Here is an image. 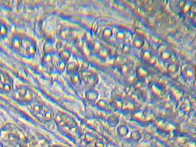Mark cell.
Segmentation results:
<instances>
[{
    "label": "cell",
    "mask_w": 196,
    "mask_h": 147,
    "mask_svg": "<svg viewBox=\"0 0 196 147\" xmlns=\"http://www.w3.org/2000/svg\"><path fill=\"white\" fill-rule=\"evenodd\" d=\"M11 45L18 53L25 57H33L36 51L34 41L26 36L16 35L11 40Z\"/></svg>",
    "instance_id": "1"
},
{
    "label": "cell",
    "mask_w": 196,
    "mask_h": 147,
    "mask_svg": "<svg viewBox=\"0 0 196 147\" xmlns=\"http://www.w3.org/2000/svg\"><path fill=\"white\" fill-rule=\"evenodd\" d=\"M34 94L31 90L26 87H20L15 90L14 93V97L18 101L29 102L33 99Z\"/></svg>",
    "instance_id": "2"
},
{
    "label": "cell",
    "mask_w": 196,
    "mask_h": 147,
    "mask_svg": "<svg viewBox=\"0 0 196 147\" xmlns=\"http://www.w3.org/2000/svg\"><path fill=\"white\" fill-rule=\"evenodd\" d=\"M80 75H81L82 80H83L85 83L89 85L94 86L98 82V78L97 75L94 73H91V71L84 70L81 71Z\"/></svg>",
    "instance_id": "3"
},
{
    "label": "cell",
    "mask_w": 196,
    "mask_h": 147,
    "mask_svg": "<svg viewBox=\"0 0 196 147\" xmlns=\"http://www.w3.org/2000/svg\"><path fill=\"white\" fill-rule=\"evenodd\" d=\"M13 88V81L11 77L5 73L0 70V89L9 91Z\"/></svg>",
    "instance_id": "4"
},
{
    "label": "cell",
    "mask_w": 196,
    "mask_h": 147,
    "mask_svg": "<svg viewBox=\"0 0 196 147\" xmlns=\"http://www.w3.org/2000/svg\"><path fill=\"white\" fill-rule=\"evenodd\" d=\"M56 121L61 126L73 128L75 125L74 121L67 115L63 113H58L56 117Z\"/></svg>",
    "instance_id": "5"
},
{
    "label": "cell",
    "mask_w": 196,
    "mask_h": 147,
    "mask_svg": "<svg viewBox=\"0 0 196 147\" xmlns=\"http://www.w3.org/2000/svg\"><path fill=\"white\" fill-rule=\"evenodd\" d=\"M141 57L142 60L150 64H154L157 61V57L153 51L150 49H143L141 53Z\"/></svg>",
    "instance_id": "6"
},
{
    "label": "cell",
    "mask_w": 196,
    "mask_h": 147,
    "mask_svg": "<svg viewBox=\"0 0 196 147\" xmlns=\"http://www.w3.org/2000/svg\"><path fill=\"white\" fill-rule=\"evenodd\" d=\"M135 75L137 78L138 77L140 79H144L147 78L149 75V71L146 67L140 66L136 69Z\"/></svg>",
    "instance_id": "7"
},
{
    "label": "cell",
    "mask_w": 196,
    "mask_h": 147,
    "mask_svg": "<svg viewBox=\"0 0 196 147\" xmlns=\"http://www.w3.org/2000/svg\"><path fill=\"white\" fill-rule=\"evenodd\" d=\"M133 65L134 64L132 61L126 62L121 65L120 67H119V69H120V71L122 74L127 75L131 73V71L133 67Z\"/></svg>",
    "instance_id": "8"
},
{
    "label": "cell",
    "mask_w": 196,
    "mask_h": 147,
    "mask_svg": "<svg viewBox=\"0 0 196 147\" xmlns=\"http://www.w3.org/2000/svg\"><path fill=\"white\" fill-rule=\"evenodd\" d=\"M151 92L154 94L159 96V95H161L162 93L164 91V86L159 83H154L151 85Z\"/></svg>",
    "instance_id": "9"
},
{
    "label": "cell",
    "mask_w": 196,
    "mask_h": 147,
    "mask_svg": "<svg viewBox=\"0 0 196 147\" xmlns=\"http://www.w3.org/2000/svg\"><path fill=\"white\" fill-rule=\"evenodd\" d=\"M145 44V39L142 35L137 34L133 40V45L137 49H141Z\"/></svg>",
    "instance_id": "10"
},
{
    "label": "cell",
    "mask_w": 196,
    "mask_h": 147,
    "mask_svg": "<svg viewBox=\"0 0 196 147\" xmlns=\"http://www.w3.org/2000/svg\"><path fill=\"white\" fill-rule=\"evenodd\" d=\"M42 118L46 121H50L53 117V111L49 107H45L42 113L41 114Z\"/></svg>",
    "instance_id": "11"
},
{
    "label": "cell",
    "mask_w": 196,
    "mask_h": 147,
    "mask_svg": "<svg viewBox=\"0 0 196 147\" xmlns=\"http://www.w3.org/2000/svg\"><path fill=\"white\" fill-rule=\"evenodd\" d=\"M172 51L170 49H164L160 53V58L162 61H166L169 60V59H172Z\"/></svg>",
    "instance_id": "12"
},
{
    "label": "cell",
    "mask_w": 196,
    "mask_h": 147,
    "mask_svg": "<svg viewBox=\"0 0 196 147\" xmlns=\"http://www.w3.org/2000/svg\"><path fill=\"white\" fill-rule=\"evenodd\" d=\"M45 106L40 102H34L31 105V109L36 113L41 115L44 110Z\"/></svg>",
    "instance_id": "13"
},
{
    "label": "cell",
    "mask_w": 196,
    "mask_h": 147,
    "mask_svg": "<svg viewBox=\"0 0 196 147\" xmlns=\"http://www.w3.org/2000/svg\"><path fill=\"white\" fill-rule=\"evenodd\" d=\"M86 98L91 102H95L98 98V93L94 90H89L86 92Z\"/></svg>",
    "instance_id": "14"
},
{
    "label": "cell",
    "mask_w": 196,
    "mask_h": 147,
    "mask_svg": "<svg viewBox=\"0 0 196 147\" xmlns=\"http://www.w3.org/2000/svg\"><path fill=\"white\" fill-rule=\"evenodd\" d=\"M66 70L67 73H69L71 74L77 72L79 70V65L75 63L71 62L69 64H67Z\"/></svg>",
    "instance_id": "15"
},
{
    "label": "cell",
    "mask_w": 196,
    "mask_h": 147,
    "mask_svg": "<svg viewBox=\"0 0 196 147\" xmlns=\"http://www.w3.org/2000/svg\"><path fill=\"white\" fill-rule=\"evenodd\" d=\"M183 74L187 78H191L194 75V69L191 66H186L183 70Z\"/></svg>",
    "instance_id": "16"
},
{
    "label": "cell",
    "mask_w": 196,
    "mask_h": 147,
    "mask_svg": "<svg viewBox=\"0 0 196 147\" xmlns=\"http://www.w3.org/2000/svg\"><path fill=\"white\" fill-rule=\"evenodd\" d=\"M58 55H59V59H62V60H65L66 61H67L70 58L71 52L69 50L63 49L59 53Z\"/></svg>",
    "instance_id": "17"
},
{
    "label": "cell",
    "mask_w": 196,
    "mask_h": 147,
    "mask_svg": "<svg viewBox=\"0 0 196 147\" xmlns=\"http://www.w3.org/2000/svg\"><path fill=\"white\" fill-rule=\"evenodd\" d=\"M67 61L59 59L57 62L55 63V68L59 71H63L66 68Z\"/></svg>",
    "instance_id": "18"
},
{
    "label": "cell",
    "mask_w": 196,
    "mask_h": 147,
    "mask_svg": "<svg viewBox=\"0 0 196 147\" xmlns=\"http://www.w3.org/2000/svg\"><path fill=\"white\" fill-rule=\"evenodd\" d=\"M71 81L74 84L79 85L82 83V78L81 77V75L77 72L71 74Z\"/></svg>",
    "instance_id": "19"
},
{
    "label": "cell",
    "mask_w": 196,
    "mask_h": 147,
    "mask_svg": "<svg viewBox=\"0 0 196 147\" xmlns=\"http://www.w3.org/2000/svg\"><path fill=\"white\" fill-rule=\"evenodd\" d=\"M129 129L127 126L125 125H122L119 126L117 129V132L119 136L121 137H125L126 135L128 134Z\"/></svg>",
    "instance_id": "20"
},
{
    "label": "cell",
    "mask_w": 196,
    "mask_h": 147,
    "mask_svg": "<svg viewBox=\"0 0 196 147\" xmlns=\"http://www.w3.org/2000/svg\"><path fill=\"white\" fill-rule=\"evenodd\" d=\"M115 37L118 40H124L126 37L125 31L123 29H119L115 33Z\"/></svg>",
    "instance_id": "21"
},
{
    "label": "cell",
    "mask_w": 196,
    "mask_h": 147,
    "mask_svg": "<svg viewBox=\"0 0 196 147\" xmlns=\"http://www.w3.org/2000/svg\"><path fill=\"white\" fill-rule=\"evenodd\" d=\"M102 35L104 39H109L113 35V30L109 27H106L103 30Z\"/></svg>",
    "instance_id": "22"
},
{
    "label": "cell",
    "mask_w": 196,
    "mask_h": 147,
    "mask_svg": "<svg viewBox=\"0 0 196 147\" xmlns=\"http://www.w3.org/2000/svg\"><path fill=\"white\" fill-rule=\"evenodd\" d=\"M167 69L171 73H175L176 71H177L178 70L179 66L177 63L172 62L167 65Z\"/></svg>",
    "instance_id": "23"
},
{
    "label": "cell",
    "mask_w": 196,
    "mask_h": 147,
    "mask_svg": "<svg viewBox=\"0 0 196 147\" xmlns=\"http://www.w3.org/2000/svg\"><path fill=\"white\" fill-rule=\"evenodd\" d=\"M98 53L101 57L106 58L107 57L109 56V55L110 54V50L107 48H106V47H102L98 51Z\"/></svg>",
    "instance_id": "24"
},
{
    "label": "cell",
    "mask_w": 196,
    "mask_h": 147,
    "mask_svg": "<svg viewBox=\"0 0 196 147\" xmlns=\"http://www.w3.org/2000/svg\"><path fill=\"white\" fill-rule=\"evenodd\" d=\"M141 137H142L141 133L139 131H137V130L133 131L131 135V139H133L134 141H135V142H137L141 140Z\"/></svg>",
    "instance_id": "25"
},
{
    "label": "cell",
    "mask_w": 196,
    "mask_h": 147,
    "mask_svg": "<svg viewBox=\"0 0 196 147\" xmlns=\"http://www.w3.org/2000/svg\"><path fill=\"white\" fill-rule=\"evenodd\" d=\"M7 33V28L6 25L2 22L1 21H0V37L1 36H4Z\"/></svg>",
    "instance_id": "26"
},
{
    "label": "cell",
    "mask_w": 196,
    "mask_h": 147,
    "mask_svg": "<svg viewBox=\"0 0 196 147\" xmlns=\"http://www.w3.org/2000/svg\"><path fill=\"white\" fill-rule=\"evenodd\" d=\"M118 122H119L118 118L117 116H115V115L111 116L109 118V125L112 126H115L118 124Z\"/></svg>",
    "instance_id": "27"
},
{
    "label": "cell",
    "mask_w": 196,
    "mask_h": 147,
    "mask_svg": "<svg viewBox=\"0 0 196 147\" xmlns=\"http://www.w3.org/2000/svg\"><path fill=\"white\" fill-rule=\"evenodd\" d=\"M195 5H193L191 7V8L190 9V10L188 11V13H187V16L188 18H193L195 15Z\"/></svg>",
    "instance_id": "28"
},
{
    "label": "cell",
    "mask_w": 196,
    "mask_h": 147,
    "mask_svg": "<svg viewBox=\"0 0 196 147\" xmlns=\"http://www.w3.org/2000/svg\"><path fill=\"white\" fill-rule=\"evenodd\" d=\"M192 6V3L190 1H185V5L183 6L182 9H183V11L185 13H188V11L190 10V9L191 8Z\"/></svg>",
    "instance_id": "29"
},
{
    "label": "cell",
    "mask_w": 196,
    "mask_h": 147,
    "mask_svg": "<svg viewBox=\"0 0 196 147\" xmlns=\"http://www.w3.org/2000/svg\"><path fill=\"white\" fill-rule=\"evenodd\" d=\"M122 108H126L127 109H132L134 108V104L132 101H126V102L123 101Z\"/></svg>",
    "instance_id": "30"
},
{
    "label": "cell",
    "mask_w": 196,
    "mask_h": 147,
    "mask_svg": "<svg viewBox=\"0 0 196 147\" xmlns=\"http://www.w3.org/2000/svg\"><path fill=\"white\" fill-rule=\"evenodd\" d=\"M131 49V45L129 44H127V43H125V44H124L123 45H122V47H121V51L123 53H128L129 50Z\"/></svg>",
    "instance_id": "31"
},
{
    "label": "cell",
    "mask_w": 196,
    "mask_h": 147,
    "mask_svg": "<svg viewBox=\"0 0 196 147\" xmlns=\"http://www.w3.org/2000/svg\"><path fill=\"white\" fill-rule=\"evenodd\" d=\"M123 104V100L120 98H118L114 102V105L117 109L122 108Z\"/></svg>",
    "instance_id": "32"
},
{
    "label": "cell",
    "mask_w": 196,
    "mask_h": 147,
    "mask_svg": "<svg viewBox=\"0 0 196 147\" xmlns=\"http://www.w3.org/2000/svg\"><path fill=\"white\" fill-rule=\"evenodd\" d=\"M108 103L105 101V100H100L99 101V102H98V105L100 107H101V108L103 109H106L107 107L108 106Z\"/></svg>",
    "instance_id": "33"
}]
</instances>
